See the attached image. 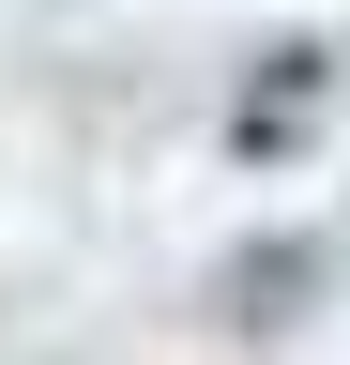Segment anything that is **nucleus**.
<instances>
[{
  "mask_svg": "<svg viewBox=\"0 0 350 365\" xmlns=\"http://www.w3.org/2000/svg\"><path fill=\"white\" fill-rule=\"evenodd\" d=\"M213 289H229V319H289L304 289H320V244H304V228H289V244H244Z\"/></svg>",
  "mask_w": 350,
  "mask_h": 365,
  "instance_id": "obj_1",
  "label": "nucleus"
}]
</instances>
